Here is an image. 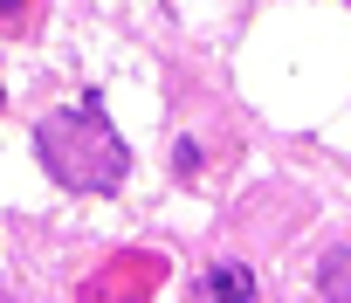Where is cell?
<instances>
[{
    "label": "cell",
    "mask_w": 351,
    "mask_h": 303,
    "mask_svg": "<svg viewBox=\"0 0 351 303\" xmlns=\"http://www.w3.org/2000/svg\"><path fill=\"white\" fill-rule=\"evenodd\" d=\"M35 152H42V166L69 186V193H110L124 180V145L110 131V117L97 104H76V110H49L35 124Z\"/></svg>",
    "instance_id": "cell-1"
},
{
    "label": "cell",
    "mask_w": 351,
    "mask_h": 303,
    "mask_svg": "<svg viewBox=\"0 0 351 303\" xmlns=\"http://www.w3.org/2000/svg\"><path fill=\"white\" fill-rule=\"evenodd\" d=\"M200 296H207V303H248V296H255V282H248V269H207Z\"/></svg>",
    "instance_id": "cell-2"
}]
</instances>
